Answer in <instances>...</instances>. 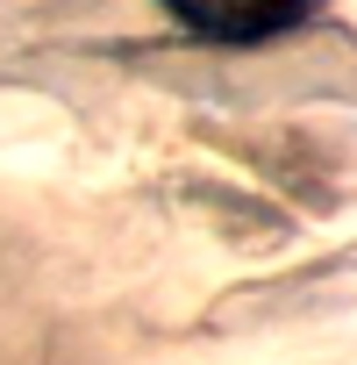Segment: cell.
<instances>
[{
  "mask_svg": "<svg viewBox=\"0 0 357 365\" xmlns=\"http://www.w3.org/2000/svg\"><path fill=\"white\" fill-rule=\"evenodd\" d=\"M321 0H164V15L201 43H272L300 29Z\"/></svg>",
  "mask_w": 357,
  "mask_h": 365,
  "instance_id": "cell-1",
  "label": "cell"
}]
</instances>
